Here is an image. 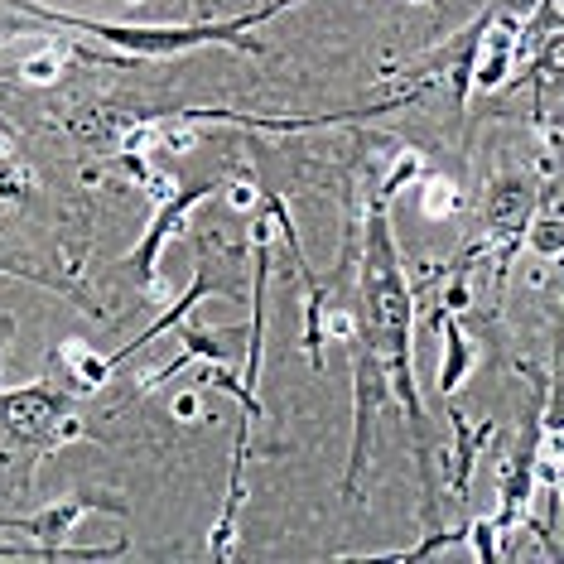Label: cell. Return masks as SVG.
Segmentation results:
<instances>
[{"instance_id": "cell-1", "label": "cell", "mask_w": 564, "mask_h": 564, "mask_svg": "<svg viewBox=\"0 0 564 564\" xmlns=\"http://www.w3.org/2000/svg\"><path fill=\"white\" fill-rule=\"evenodd\" d=\"M87 507L126 511V502H121V497H102V492H78V497H63L58 507L39 511V516H25V521H0V531H29V536L58 540V536H68V526H73Z\"/></svg>"}, {"instance_id": "cell-2", "label": "cell", "mask_w": 564, "mask_h": 564, "mask_svg": "<svg viewBox=\"0 0 564 564\" xmlns=\"http://www.w3.org/2000/svg\"><path fill=\"white\" fill-rule=\"evenodd\" d=\"M208 193H213V184H198V188H188V193H179V198H169L164 217L150 227V232H145V242H140V251H135V275H140V280H150V275H155V256H160L164 237H169V232L179 227V217H184L198 198H208Z\"/></svg>"}, {"instance_id": "cell-3", "label": "cell", "mask_w": 564, "mask_h": 564, "mask_svg": "<svg viewBox=\"0 0 564 564\" xmlns=\"http://www.w3.org/2000/svg\"><path fill=\"white\" fill-rule=\"evenodd\" d=\"M511 44H516V20H497V29L487 34V58H483V73H478V87H497L507 78Z\"/></svg>"}, {"instance_id": "cell-4", "label": "cell", "mask_w": 564, "mask_h": 564, "mask_svg": "<svg viewBox=\"0 0 564 564\" xmlns=\"http://www.w3.org/2000/svg\"><path fill=\"white\" fill-rule=\"evenodd\" d=\"M58 362H68V367H73V381H78L82 391H97V386H102V381L116 372L111 362L92 357V352H87V343H63V348H58Z\"/></svg>"}, {"instance_id": "cell-5", "label": "cell", "mask_w": 564, "mask_h": 564, "mask_svg": "<svg viewBox=\"0 0 564 564\" xmlns=\"http://www.w3.org/2000/svg\"><path fill=\"white\" fill-rule=\"evenodd\" d=\"M468 367H473V348H468V338L449 323V333H444V367H439V386L454 391L458 381L468 376Z\"/></svg>"}, {"instance_id": "cell-6", "label": "cell", "mask_w": 564, "mask_h": 564, "mask_svg": "<svg viewBox=\"0 0 564 564\" xmlns=\"http://www.w3.org/2000/svg\"><path fill=\"white\" fill-rule=\"evenodd\" d=\"M449 208H458V188L449 179H430V188H425V213L444 217Z\"/></svg>"}, {"instance_id": "cell-7", "label": "cell", "mask_w": 564, "mask_h": 564, "mask_svg": "<svg viewBox=\"0 0 564 564\" xmlns=\"http://www.w3.org/2000/svg\"><path fill=\"white\" fill-rule=\"evenodd\" d=\"M58 63H63V54H58V49H49V54H34L25 63V78L29 82H54L58 78Z\"/></svg>"}, {"instance_id": "cell-8", "label": "cell", "mask_w": 564, "mask_h": 564, "mask_svg": "<svg viewBox=\"0 0 564 564\" xmlns=\"http://www.w3.org/2000/svg\"><path fill=\"white\" fill-rule=\"evenodd\" d=\"M492 531H497V526H492V521H478V526H473V531H468V540H473V545H478V560H497V545H492Z\"/></svg>"}, {"instance_id": "cell-9", "label": "cell", "mask_w": 564, "mask_h": 564, "mask_svg": "<svg viewBox=\"0 0 564 564\" xmlns=\"http://www.w3.org/2000/svg\"><path fill=\"white\" fill-rule=\"evenodd\" d=\"M410 174H420V155H401V164H396V174L386 179V193H396V188L410 179Z\"/></svg>"}, {"instance_id": "cell-10", "label": "cell", "mask_w": 564, "mask_h": 564, "mask_svg": "<svg viewBox=\"0 0 564 564\" xmlns=\"http://www.w3.org/2000/svg\"><path fill=\"white\" fill-rule=\"evenodd\" d=\"M174 415H179V420H193V415H198V396H193V391L179 396V401H174Z\"/></svg>"}, {"instance_id": "cell-11", "label": "cell", "mask_w": 564, "mask_h": 564, "mask_svg": "<svg viewBox=\"0 0 564 564\" xmlns=\"http://www.w3.org/2000/svg\"><path fill=\"white\" fill-rule=\"evenodd\" d=\"M251 198H256V193H251V188H232V208H246V203H251Z\"/></svg>"}, {"instance_id": "cell-12", "label": "cell", "mask_w": 564, "mask_h": 564, "mask_svg": "<svg viewBox=\"0 0 564 564\" xmlns=\"http://www.w3.org/2000/svg\"><path fill=\"white\" fill-rule=\"evenodd\" d=\"M135 5H140V0H135Z\"/></svg>"}]
</instances>
